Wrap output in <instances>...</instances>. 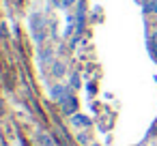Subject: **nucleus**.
Returning a JSON list of instances; mask_svg holds the SVG:
<instances>
[{"label":"nucleus","instance_id":"7ed1b4c3","mask_svg":"<svg viewBox=\"0 0 157 146\" xmlns=\"http://www.w3.org/2000/svg\"><path fill=\"white\" fill-rule=\"evenodd\" d=\"M39 140H41L43 146H54V142H52V137H50L48 133H39Z\"/></svg>","mask_w":157,"mask_h":146},{"label":"nucleus","instance_id":"f257e3e1","mask_svg":"<svg viewBox=\"0 0 157 146\" xmlns=\"http://www.w3.org/2000/svg\"><path fill=\"white\" fill-rule=\"evenodd\" d=\"M71 125H73V127H88L90 120H88V116H84V114H73V116H71Z\"/></svg>","mask_w":157,"mask_h":146},{"label":"nucleus","instance_id":"0eeeda50","mask_svg":"<svg viewBox=\"0 0 157 146\" xmlns=\"http://www.w3.org/2000/svg\"><path fill=\"white\" fill-rule=\"evenodd\" d=\"M153 43H155V47H157V35H153Z\"/></svg>","mask_w":157,"mask_h":146},{"label":"nucleus","instance_id":"20e7f679","mask_svg":"<svg viewBox=\"0 0 157 146\" xmlns=\"http://www.w3.org/2000/svg\"><path fill=\"white\" fill-rule=\"evenodd\" d=\"M52 95H54L56 99H60V97L65 95V88H54V92H52Z\"/></svg>","mask_w":157,"mask_h":146},{"label":"nucleus","instance_id":"6e6552de","mask_svg":"<svg viewBox=\"0 0 157 146\" xmlns=\"http://www.w3.org/2000/svg\"><path fill=\"white\" fill-rule=\"evenodd\" d=\"M93 146H99V144H93Z\"/></svg>","mask_w":157,"mask_h":146},{"label":"nucleus","instance_id":"39448f33","mask_svg":"<svg viewBox=\"0 0 157 146\" xmlns=\"http://www.w3.org/2000/svg\"><path fill=\"white\" fill-rule=\"evenodd\" d=\"M54 2H56V5H60V7H65V5H71L73 0H54Z\"/></svg>","mask_w":157,"mask_h":146},{"label":"nucleus","instance_id":"f03ea898","mask_svg":"<svg viewBox=\"0 0 157 146\" xmlns=\"http://www.w3.org/2000/svg\"><path fill=\"white\" fill-rule=\"evenodd\" d=\"M144 11L146 13H157V0H148V2H144Z\"/></svg>","mask_w":157,"mask_h":146},{"label":"nucleus","instance_id":"423d86ee","mask_svg":"<svg viewBox=\"0 0 157 146\" xmlns=\"http://www.w3.org/2000/svg\"><path fill=\"white\" fill-rule=\"evenodd\" d=\"M78 140H80V144H86V140H88V137H86V135H78Z\"/></svg>","mask_w":157,"mask_h":146}]
</instances>
